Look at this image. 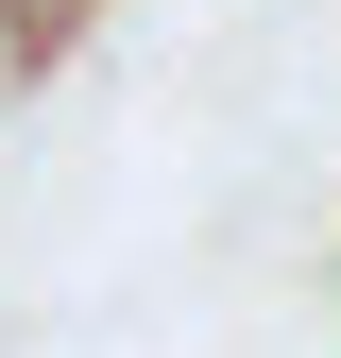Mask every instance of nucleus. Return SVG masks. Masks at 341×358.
<instances>
[{
	"mask_svg": "<svg viewBox=\"0 0 341 358\" xmlns=\"http://www.w3.org/2000/svg\"><path fill=\"white\" fill-rule=\"evenodd\" d=\"M17 34H34V0H0V85H17Z\"/></svg>",
	"mask_w": 341,
	"mask_h": 358,
	"instance_id": "nucleus-1",
	"label": "nucleus"
}]
</instances>
